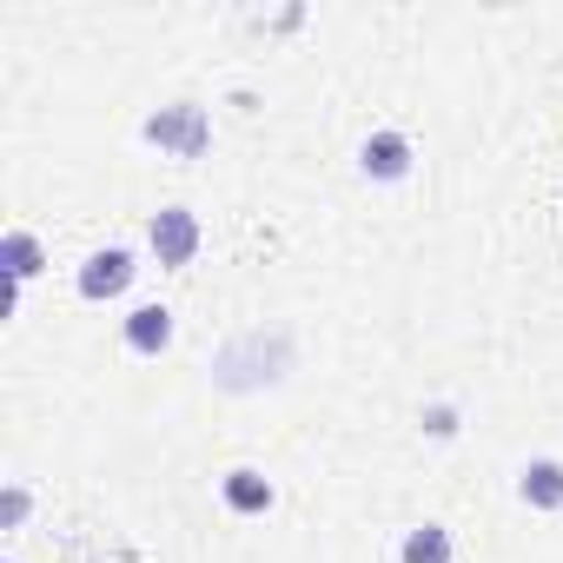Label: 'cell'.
Returning a JSON list of instances; mask_svg holds the SVG:
<instances>
[{"label": "cell", "mask_w": 563, "mask_h": 563, "mask_svg": "<svg viewBox=\"0 0 563 563\" xmlns=\"http://www.w3.org/2000/svg\"><path fill=\"white\" fill-rule=\"evenodd\" d=\"M225 504H232L239 517H258V510H272V484H265L258 471H232V477H225Z\"/></svg>", "instance_id": "52a82bcc"}, {"label": "cell", "mask_w": 563, "mask_h": 563, "mask_svg": "<svg viewBox=\"0 0 563 563\" xmlns=\"http://www.w3.org/2000/svg\"><path fill=\"white\" fill-rule=\"evenodd\" d=\"M140 133H146L159 153H179V159H199V153H206V140H212L206 107H159Z\"/></svg>", "instance_id": "6da1fadb"}, {"label": "cell", "mask_w": 563, "mask_h": 563, "mask_svg": "<svg viewBox=\"0 0 563 563\" xmlns=\"http://www.w3.org/2000/svg\"><path fill=\"white\" fill-rule=\"evenodd\" d=\"M358 166H365V179H405L411 173V140L405 133H372Z\"/></svg>", "instance_id": "277c9868"}, {"label": "cell", "mask_w": 563, "mask_h": 563, "mask_svg": "<svg viewBox=\"0 0 563 563\" xmlns=\"http://www.w3.org/2000/svg\"><path fill=\"white\" fill-rule=\"evenodd\" d=\"M0 258H8V278H14V286H27V278L41 272V239H34V232H8Z\"/></svg>", "instance_id": "9c48e42d"}, {"label": "cell", "mask_w": 563, "mask_h": 563, "mask_svg": "<svg viewBox=\"0 0 563 563\" xmlns=\"http://www.w3.org/2000/svg\"><path fill=\"white\" fill-rule=\"evenodd\" d=\"M126 345H133L140 358H159V352L173 345V312H166V306H133V312H126Z\"/></svg>", "instance_id": "5b68a950"}, {"label": "cell", "mask_w": 563, "mask_h": 563, "mask_svg": "<svg viewBox=\"0 0 563 563\" xmlns=\"http://www.w3.org/2000/svg\"><path fill=\"white\" fill-rule=\"evenodd\" d=\"M133 272H140V265H133V252H126V245L93 252V258L80 265V299H93V306H100V299H120V292L133 286Z\"/></svg>", "instance_id": "3957f363"}, {"label": "cell", "mask_w": 563, "mask_h": 563, "mask_svg": "<svg viewBox=\"0 0 563 563\" xmlns=\"http://www.w3.org/2000/svg\"><path fill=\"white\" fill-rule=\"evenodd\" d=\"M517 497H523V504H537V510H556V504H563V464H556V457H537V464H523V477H517Z\"/></svg>", "instance_id": "8992f818"}, {"label": "cell", "mask_w": 563, "mask_h": 563, "mask_svg": "<svg viewBox=\"0 0 563 563\" xmlns=\"http://www.w3.org/2000/svg\"><path fill=\"white\" fill-rule=\"evenodd\" d=\"M146 245H153V258H159V265H186V258L199 252V219H192L186 206H166V212H153Z\"/></svg>", "instance_id": "7a4b0ae2"}, {"label": "cell", "mask_w": 563, "mask_h": 563, "mask_svg": "<svg viewBox=\"0 0 563 563\" xmlns=\"http://www.w3.org/2000/svg\"><path fill=\"white\" fill-rule=\"evenodd\" d=\"M398 563H451V530H438V523H418V530L405 537Z\"/></svg>", "instance_id": "ba28073f"}, {"label": "cell", "mask_w": 563, "mask_h": 563, "mask_svg": "<svg viewBox=\"0 0 563 563\" xmlns=\"http://www.w3.org/2000/svg\"><path fill=\"white\" fill-rule=\"evenodd\" d=\"M21 517H27V490H21V484H14V490H8V530H14V523H21Z\"/></svg>", "instance_id": "30bf717a"}]
</instances>
